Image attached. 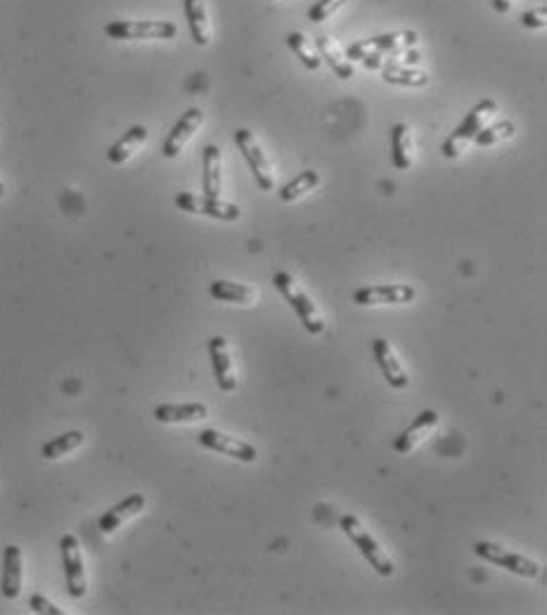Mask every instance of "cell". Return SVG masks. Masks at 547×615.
<instances>
[{
    "instance_id": "2e32d148",
    "label": "cell",
    "mask_w": 547,
    "mask_h": 615,
    "mask_svg": "<svg viewBox=\"0 0 547 615\" xmlns=\"http://www.w3.org/2000/svg\"><path fill=\"white\" fill-rule=\"evenodd\" d=\"M372 356H375L377 365L382 369L384 379L388 381V386L401 391V388H406L410 384L407 372L403 369L401 362H398V357H396L394 348H391V343L387 339H375V343H372Z\"/></svg>"
},
{
    "instance_id": "f546056e",
    "label": "cell",
    "mask_w": 547,
    "mask_h": 615,
    "mask_svg": "<svg viewBox=\"0 0 547 615\" xmlns=\"http://www.w3.org/2000/svg\"><path fill=\"white\" fill-rule=\"evenodd\" d=\"M346 3H349V0H318V3L308 10V20L315 22V24L330 20L332 14L337 13L339 7H344Z\"/></svg>"
},
{
    "instance_id": "d4e9b609",
    "label": "cell",
    "mask_w": 547,
    "mask_h": 615,
    "mask_svg": "<svg viewBox=\"0 0 547 615\" xmlns=\"http://www.w3.org/2000/svg\"><path fill=\"white\" fill-rule=\"evenodd\" d=\"M382 74L384 81L391 83V86H403V88H424L426 83H429V77H426L424 71L410 69V67L398 62L382 64Z\"/></svg>"
},
{
    "instance_id": "4fadbf2b",
    "label": "cell",
    "mask_w": 547,
    "mask_h": 615,
    "mask_svg": "<svg viewBox=\"0 0 547 615\" xmlns=\"http://www.w3.org/2000/svg\"><path fill=\"white\" fill-rule=\"evenodd\" d=\"M436 426H439V414L433 412V410H422V412L415 417L413 424L407 426L406 431L396 438L394 450L398 452V455H410V452L417 450L426 438L436 431Z\"/></svg>"
},
{
    "instance_id": "8fae6325",
    "label": "cell",
    "mask_w": 547,
    "mask_h": 615,
    "mask_svg": "<svg viewBox=\"0 0 547 615\" xmlns=\"http://www.w3.org/2000/svg\"><path fill=\"white\" fill-rule=\"evenodd\" d=\"M417 298L413 285H369L353 292V303L358 305H406Z\"/></svg>"
},
{
    "instance_id": "6da1fadb",
    "label": "cell",
    "mask_w": 547,
    "mask_h": 615,
    "mask_svg": "<svg viewBox=\"0 0 547 615\" xmlns=\"http://www.w3.org/2000/svg\"><path fill=\"white\" fill-rule=\"evenodd\" d=\"M417 45V33L415 32H394L382 33V36H372V39L358 41L346 50V59H360L372 69H382V55H398Z\"/></svg>"
},
{
    "instance_id": "7c38bea8",
    "label": "cell",
    "mask_w": 547,
    "mask_h": 615,
    "mask_svg": "<svg viewBox=\"0 0 547 615\" xmlns=\"http://www.w3.org/2000/svg\"><path fill=\"white\" fill-rule=\"evenodd\" d=\"M202 123H204L202 109H197V107L187 109V112L176 121V126L171 128L169 138L164 140V149H161V152H164L166 159H176V157H178V154L185 149V145L190 142L192 135L197 133Z\"/></svg>"
},
{
    "instance_id": "d6986e66",
    "label": "cell",
    "mask_w": 547,
    "mask_h": 615,
    "mask_svg": "<svg viewBox=\"0 0 547 615\" xmlns=\"http://www.w3.org/2000/svg\"><path fill=\"white\" fill-rule=\"evenodd\" d=\"M22 568H24V561H22V549L17 545L5 547V554H3V580H0V590L5 599H17L22 592Z\"/></svg>"
},
{
    "instance_id": "83f0119b",
    "label": "cell",
    "mask_w": 547,
    "mask_h": 615,
    "mask_svg": "<svg viewBox=\"0 0 547 615\" xmlns=\"http://www.w3.org/2000/svg\"><path fill=\"white\" fill-rule=\"evenodd\" d=\"M287 45L292 48V52L301 59V64H304L305 69L308 71H318L320 69V62H323V59H320L318 50L313 48L311 41L305 39L304 33L301 32L289 33V36H287Z\"/></svg>"
},
{
    "instance_id": "5bb4252c",
    "label": "cell",
    "mask_w": 547,
    "mask_h": 615,
    "mask_svg": "<svg viewBox=\"0 0 547 615\" xmlns=\"http://www.w3.org/2000/svg\"><path fill=\"white\" fill-rule=\"evenodd\" d=\"M209 357H211V367H214V379H216L218 388H221L223 393H232V391H237L235 365H232L228 341H225L223 337L209 339Z\"/></svg>"
},
{
    "instance_id": "ffe728a7",
    "label": "cell",
    "mask_w": 547,
    "mask_h": 615,
    "mask_svg": "<svg viewBox=\"0 0 547 615\" xmlns=\"http://www.w3.org/2000/svg\"><path fill=\"white\" fill-rule=\"evenodd\" d=\"M209 294L221 303H237V305H251L256 303L259 292L254 286L240 285V282H230V279H214L209 286Z\"/></svg>"
},
{
    "instance_id": "5b68a950",
    "label": "cell",
    "mask_w": 547,
    "mask_h": 615,
    "mask_svg": "<svg viewBox=\"0 0 547 615\" xmlns=\"http://www.w3.org/2000/svg\"><path fill=\"white\" fill-rule=\"evenodd\" d=\"M105 33L114 41H171L178 26L164 20H116L105 26Z\"/></svg>"
},
{
    "instance_id": "cb8c5ba5",
    "label": "cell",
    "mask_w": 547,
    "mask_h": 615,
    "mask_svg": "<svg viewBox=\"0 0 547 615\" xmlns=\"http://www.w3.org/2000/svg\"><path fill=\"white\" fill-rule=\"evenodd\" d=\"M315 50H318L320 59H324V62L330 64L332 71H334L339 78H344L346 81V78L353 77V64H351V59L344 58L342 48H339L330 36H320L318 43H315Z\"/></svg>"
},
{
    "instance_id": "9c48e42d",
    "label": "cell",
    "mask_w": 547,
    "mask_h": 615,
    "mask_svg": "<svg viewBox=\"0 0 547 615\" xmlns=\"http://www.w3.org/2000/svg\"><path fill=\"white\" fill-rule=\"evenodd\" d=\"M59 554H62L67 592H69L71 599H83L88 592V580H86V565H83L78 539L74 535H64L59 539Z\"/></svg>"
},
{
    "instance_id": "484cf974",
    "label": "cell",
    "mask_w": 547,
    "mask_h": 615,
    "mask_svg": "<svg viewBox=\"0 0 547 615\" xmlns=\"http://www.w3.org/2000/svg\"><path fill=\"white\" fill-rule=\"evenodd\" d=\"M83 443H86V436H83L81 431H67L62 433V436L48 440V443L41 448V455H43L45 459H59V457L78 450Z\"/></svg>"
},
{
    "instance_id": "603a6c76",
    "label": "cell",
    "mask_w": 547,
    "mask_h": 615,
    "mask_svg": "<svg viewBox=\"0 0 547 615\" xmlns=\"http://www.w3.org/2000/svg\"><path fill=\"white\" fill-rule=\"evenodd\" d=\"M185 17H187V24H190L192 41L197 45H209L211 43V24H209V13H206V3L204 0H183Z\"/></svg>"
},
{
    "instance_id": "ba28073f",
    "label": "cell",
    "mask_w": 547,
    "mask_h": 615,
    "mask_svg": "<svg viewBox=\"0 0 547 615\" xmlns=\"http://www.w3.org/2000/svg\"><path fill=\"white\" fill-rule=\"evenodd\" d=\"M176 206L185 213H197V216L216 218V221L232 222L242 216L240 206L232 202H223L221 197H206V194H192V192H180L176 194Z\"/></svg>"
},
{
    "instance_id": "836d02e7",
    "label": "cell",
    "mask_w": 547,
    "mask_h": 615,
    "mask_svg": "<svg viewBox=\"0 0 547 615\" xmlns=\"http://www.w3.org/2000/svg\"><path fill=\"white\" fill-rule=\"evenodd\" d=\"M3 194H5V185L0 183V197H3Z\"/></svg>"
},
{
    "instance_id": "f1b7e54d",
    "label": "cell",
    "mask_w": 547,
    "mask_h": 615,
    "mask_svg": "<svg viewBox=\"0 0 547 615\" xmlns=\"http://www.w3.org/2000/svg\"><path fill=\"white\" fill-rule=\"evenodd\" d=\"M515 131H516L515 121L503 119V121H497V123H490V126L481 128V131L477 133V138L471 140V142H477L479 147H493V145H497V142H503V140L512 138Z\"/></svg>"
},
{
    "instance_id": "e0dca14e",
    "label": "cell",
    "mask_w": 547,
    "mask_h": 615,
    "mask_svg": "<svg viewBox=\"0 0 547 615\" xmlns=\"http://www.w3.org/2000/svg\"><path fill=\"white\" fill-rule=\"evenodd\" d=\"M202 190L206 197H221L223 192V154L221 147L206 145L202 154Z\"/></svg>"
},
{
    "instance_id": "1f68e13d",
    "label": "cell",
    "mask_w": 547,
    "mask_h": 615,
    "mask_svg": "<svg viewBox=\"0 0 547 615\" xmlns=\"http://www.w3.org/2000/svg\"><path fill=\"white\" fill-rule=\"evenodd\" d=\"M29 606H32L33 613H41V615H62V610L55 606V603L50 601V599H45L43 594H33L32 599H29Z\"/></svg>"
},
{
    "instance_id": "277c9868",
    "label": "cell",
    "mask_w": 547,
    "mask_h": 615,
    "mask_svg": "<svg viewBox=\"0 0 547 615\" xmlns=\"http://www.w3.org/2000/svg\"><path fill=\"white\" fill-rule=\"evenodd\" d=\"M493 114H497V102L496 100H481L479 102L477 107L471 109L470 114L460 121V126L455 128V131H452V133L446 138V142H443V147H441L443 157H446V159H458L460 154L465 152L467 147H470L471 140L477 138L479 131H481V128L488 123V119Z\"/></svg>"
},
{
    "instance_id": "44dd1931",
    "label": "cell",
    "mask_w": 547,
    "mask_h": 615,
    "mask_svg": "<svg viewBox=\"0 0 547 615\" xmlns=\"http://www.w3.org/2000/svg\"><path fill=\"white\" fill-rule=\"evenodd\" d=\"M147 135H150V131H147L145 126H133V128H128L126 133L122 135V138L116 140L114 145L109 147V152H107V159L112 161L114 166H122V164H126L131 157H133L138 149H141L142 145L147 142Z\"/></svg>"
},
{
    "instance_id": "ac0fdd59",
    "label": "cell",
    "mask_w": 547,
    "mask_h": 615,
    "mask_svg": "<svg viewBox=\"0 0 547 615\" xmlns=\"http://www.w3.org/2000/svg\"><path fill=\"white\" fill-rule=\"evenodd\" d=\"M209 417V407L204 402H166L154 407V419L160 424H195Z\"/></svg>"
},
{
    "instance_id": "8992f818",
    "label": "cell",
    "mask_w": 547,
    "mask_h": 615,
    "mask_svg": "<svg viewBox=\"0 0 547 615\" xmlns=\"http://www.w3.org/2000/svg\"><path fill=\"white\" fill-rule=\"evenodd\" d=\"M474 554H477L479 558H484V561H488V564L497 565V568H505V571L515 573V575H522V577H541L542 568L538 564H535L533 558L528 556H522V554L516 552H509V549H505L503 545H496V542H477L474 545Z\"/></svg>"
},
{
    "instance_id": "9a60e30c",
    "label": "cell",
    "mask_w": 547,
    "mask_h": 615,
    "mask_svg": "<svg viewBox=\"0 0 547 615\" xmlns=\"http://www.w3.org/2000/svg\"><path fill=\"white\" fill-rule=\"evenodd\" d=\"M145 504H147V500H145V495H141V493L128 495L126 500H122L119 504H114V507L107 509V511L100 516V520H97V530H100L102 535L116 533L123 523H128V520L141 514L142 509H145Z\"/></svg>"
},
{
    "instance_id": "d6a6232c",
    "label": "cell",
    "mask_w": 547,
    "mask_h": 615,
    "mask_svg": "<svg viewBox=\"0 0 547 615\" xmlns=\"http://www.w3.org/2000/svg\"><path fill=\"white\" fill-rule=\"evenodd\" d=\"M493 5H496L497 13H509L512 10V0H493Z\"/></svg>"
},
{
    "instance_id": "7a4b0ae2",
    "label": "cell",
    "mask_w": 547,
    "mask_h": 615,
    "mask_svg": "<svg viewBox=\"0 0 547 615\" xmlns=\"http://www.w3.org/2000/svg\"><path fill=\"white\" fill-rule=\"evenodd\" d=\"M273 285L275 289L285 296L287 303L292 305V311L299 315L304 330L308 331V334H313V337H320L324 331L323 312H320L318 305L313 303V298L301 289L299 282H296L289 273L280 270V273L273 275Z\"/></svg>"
},
{
    "instance_id": "7402d4cb",
    "label": "cell",
    "mask_w": 547,
    "mask_h": 615,
    "mask_svg": "<svg viewBox=\"0 0 547 615\" xmlns=\"http://www.w3.org/2000/svg\"><path fill=\"white\" fill-rule=\"evenodd\" d=\"M391 164L396 171H407L413 166V131L407 123L391 128Z\"/></svg>"
},
{
    "instance_id": "52a82bcc",
    "label": "cell",
    "mask_w": 547,
    "mask_h": 615,
    "mask_svg": "<svg viewBox=\"0 0 547 615\" xmlns=\"http://www.w3.org/2000/svg\"><path fill=\"white\" fill-rule=\"evenodd\" d=\"M235 145H237V149L242 152L244 159H247L251 173H254L256 185H259L263 192L273 190L275 173H273V168H270V161H268L266 152H263L261 145H259L256 135L251 133V131H247V128H240V131L235 133Z\"/></svg>"
},
{
    "instance_id": "3957f363",
    "label": "cell",
    "mask_w": 547,
    "mask_h": 615,
    "mask_svg": "<svg viewBox=\"0 0 547 615\" xmlns=\"http://www.w3.org/2000/svg\"><path fill=\"white\" fill-rule=\"evenodd\" d=\"M342 530L346 533V538L356 545V549L363 554V558L369 564V568H375L377 575L382 577H391L396 573V565L391 561L387 552L379 545V539L375 535L369 533L368 528L356 519V516H344L342 519Z\"/></svg>"
},
{
    "instance_id": "4dcf8cb0",
    "label": "cell",
    "mask_w": 547,
    "mask_h": 615,
    "mask_svg": "<svg viewBox=\"0 0 547 615\" xmlns=\"http://www.w3.org/2000/svg\"><path fill=\"white\" fill-rule=\"evenodd\" d=\"M522 24L526 29H545L547 26V5L533 7L522 14Z\"/></svg>"
},
{
    "instance_id": "4316f807",
    "label": "cell",
    "mask_w": 547,
    "mask_h": 615,
    "mask_svg": "<svg viewBox=\"0 0 547 615\" xmlns=\"http://www.w3.org/2000/svg\"><path fill=\"white\" fill-rule=\"evenodd\" d=\"M318 185H320L318 171H304V173H299V176H296L294 180H289L285 187H282L280 199L287 203H292V202H296V199L305 197V194L315 190Z\"/></svg>"
},
{
    "instance_id": "30bf717a",
    "label": "cell",
    "mask_w": 547,
    "mask_h": 615,
    "mask_svg": "<svg viewBox=\"0 0 547 615\" xmlns=\"http://www.w3.org/2000/svg\"><path fill=\"white\" fill-rule=\"evenodd\" d=\"M199 445L206 448V450L218 452V455H225V457H232V459L244 462V464L256 462V457H259L254 445L242 440V438L228 436V433L218 431V429H204V431L199 433Z\"/></svg>"
}]
</instances>
